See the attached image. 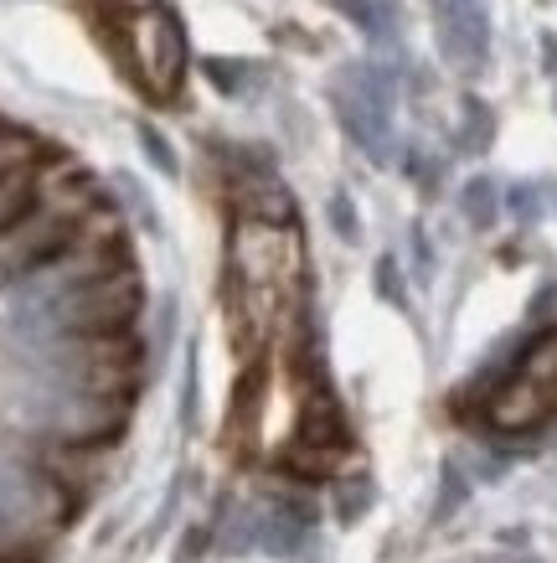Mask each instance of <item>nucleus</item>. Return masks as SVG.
I'll list each match as a JSON object with an SVG mask.
<instances>
[{"label": "nucleus", "instance_id": "obj_12", "mask_svg": "<svg viewBox=\"0 0 557 563\" xmlns=\"http://www.w3.org/2000/svg\"><path fill=\"white\" fill-rule=\"evenodd\" d=\"M371 507V481L367 476H346L336 486V512H341V522H356V517Z\"/></svg>", "mask_w": 557, "mask_h": 563}, {"label": "nucleus", "instance_id": "obj_10", "mask_svg": "<svg viewBox=\"0 0 557 563\" xmlns=\"http://www.w3.org/2000/svg\"><path fill=\"white\" fill-rule=\"evenodd\" d=\"M459 109H465V135H459V151H486V145H490V130H495L490 109L475 99V93H465V99H459Z\"/></svg>", "mask_w": 557, "mask_h": 563}, {"label": "nucleus", "instance_id": "obj_13", "mask_svg": "<svg viewBox=\"0 0 557 563\" xmlns=\"http://www.w3.org/2000/svg\"><path fill=\"white\" fill-rule=\"evenodd\" d=\"M140 151L155 161V172L160 176H181V161H176V151H170V140L155 130V124H140Z\"/></svg>", "mask_w": 557, "mask_h": 563}, {"label": "nucleus", "instance_id": "obj_8", "mask_svg": "<svg viewBox=\"0 0 557 563\" xmlns=\"http://www.w3.org/2000/svg\"><path fill=\"white\" fill-rule=\"evenodd\" d=\"M459 212H465L470 228H490L495 212H501V191H495V181H490V176L465 181V191H459Z\"/></svg>", "mask_w": 557, "mask_h": 563}, {"label": "nucleus", "instance_id": "obj_1", "mask_svg": "<svg viewBox=\"0 0 557 563\" xmlns=\"http://www.w3.org/2000/svg\"><path fill=\"white\" fill-rule=\"evenodd\" d=\"M227 274H233V342L258 357L304 310L300 222L237 218L227 239Z\"/></svg>", "mask_w": 557, "mask_h": 563}, {"label": "nucleus", "instance_id": "obj_9", "mask_svg": "<svg viewBox=\"0 0 557 563\" xmlns=\"http://www.w3.org/2000/svg\"><path fill=\"white\" fill-rule=\"evenodd\" d=\"M331 5H336L352 26H361L371 42H388L392 26H388V11H382V5H371V0H331Z\"/></svg>", "mask_w": 557, "mask_h": 563}, {"label": "nucleus", "instance_id": "obj_6", "mask_svg": "<svg viewBox=\"0 0 557 563\" xmlns=\"http://www.w3.org/2000/svg\"><path fill=\"white\" fill-rule=\"evenodd\" d=\"M434 36L444 63L465 78L486 73L490 63V16L480 0H434Z\"/></svg>", "mask_w": 557, "mask_h": 563}, {"label": "nucleus", "instance_id": "obj_2", "mask_svg": "<svg viewBox=\"0 0 557 563\" xmlns=\"http://www.w3.org/2000/svg\"><path fill=\"white\" fill-rule=\"evenodd\" d=\"M109 21H114V42L130 84L151 103H176L186 68H191L181 16L166 0H109Z\"/></svg>", "mask_w": 557, "mask_h": 563}, {"label": "nucleus", "instance_id": "obj_17", "mask_svg": "<svg viewBox=\"0 0 557 563\" xmlns=\"http://www.w3.org/2000/svg\"><path fill=\"white\" fill-rule=\"evenodd\" d=\"M506 202H511V212H516L522 222H537V218H542V191H537V187H526V181H522V187H511V191H506Z\"/></svg>", "mask_w": 557, "mask_h": 563}, {"label": "nucleus", "instance_id": "obj_5", "mask_svg": "<svg viewBox=\"0 0 557 563\" xmlns=\"http://www.w3.org/2000/svg\"><path fill=\"white\" fill-rule=\"evenodd\" d=\"M331 103H336V120L346 124V135L377 166H388L392 161V73L371 68V63H352V68L336 73Z\"/></svg>", "mask_w": 557, "mask_h": 563}, {"label": "nucleus", "instance_id": "obj_7", "mask_svg": "<svg viewBox=\"0 0 557 563\" xmlns=\"http://www.w3.org/2000/svg\"><path fill=\"white\" fill-rule=\"evenodd\" d=\"M243 218L264 222H294V197L279 181H258L254 191H243Z\"/></svg>", "mask_w": 557, "mask_h": 563}, {"label": "nucleus", "instance_id": "obj_18", "mask_svg": "<svg viewBox=\"0 0 557 563\" xmlns=\"http://www.w3.org/2000/svg\"><path fill=\"white\" fill-rule=\"evenodd\" d=\"M197 419V357H186V393H181V424L191 429Z\"/></svg>", "mask_w": 557, "mask_h": 563}, {"label": "nucleus", "instance_id": "obj_3", "mask_svg": "<svg viewBox=\"0 0 557 563\" xmlns=\"http://www.w3.org/2000/svg\"><path fill=\"white\" fill-rule=\"evenodd\" d=\"M145 310V279L140 269H114L103 279H88L78 290H63L42 306L21 310V325H32L36 336H109V331H135Z\"/></svg>", "mask_w": 557, "mask_h": 563}, {"label": "nucleus", "instance_id": "obj_15", "mask_svg": "<svg viewBox=\"0 0 557 563\" xmlns=\"http://www.w3.org/2000/svg\"><path fill=\"white\" fill-rule=\"evenodd\" d=\"M331 228H336L346 243L361 239V222H356V207H352V197H346V191H336V197H331Z\"/></svg>", "mask_w": 557, "mask_h": 563}, {"label": "nucleus", "instance_id": "obj_4", "mask_svg": "<svg viewBox=\"0 0 557 563\" xmlns=\"http://www.w3.org/2000/svg\"><path fill=\"white\" fill-rule=\"evenodd\" d=\"M557 413V325L537 331L511 362V373L490 388L486 424L495 434H532Z\"/></svg>", "mask_w": 557, "mask_h": 563}, {"label": "nucleus", "instance_id": "obj_14", "mask_svg": "<svg viewBox=\"0 0 557 563\" xmlns=\"http://www.w3.org/2000/svg\"><path fill=\"white\" fill-rule=\"evenodd\" d=\"M202 73L222 88V93H237L243 78H248V68H243V63H227V57H202Z\"/></svg>", "mask_w": 557, "mask_h": 563}, {"label": "nucleus", "instance_id": "obj_11", "mask_svg": "<svg viewBox=\"0 0 557 563\" xmlns=\"http://www.w3.org/2000/svg\"><path fill=\"white\" fill-rule=\"evenodd\" d=\"M47 145L36 135H26V130H16V124H0V176L11 172L16 161H26V155H42Z\"/></svg>", "mask_w": 557, "mask_h": 563}, {"label": "nucleus", "instance_id": "obj_16", "mask_svg": "<svg viewBox=\"0 0 557 563\" xmlns=\"http://www.w3.org/2000/svg\"><path fill=\"white\" fill-rule=\"evenodd\" d=\"M377 295H382L388 306H403V279H398V258L392 254L377 258Z\"/></svg>", "mask_w": 557, "mask_h": 563}]
</instances>
